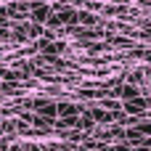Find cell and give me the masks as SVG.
Returning <instances> with one entry per match:
<instances>
[{"mask_svg":"<svg viewBox=\"0 0 151 151\" xmlns=\"http://www.w3.org/2000/svg\"><path fill=\"white\" fill-rule=\"evenodd\" d=\"M80 21H82V24H96V16L88 13V11H82V13H80Z\"/></svg>","mask_w":151,"mask_h":151,"instance_id":"cell-1","label":"cell"}]
</instances>
